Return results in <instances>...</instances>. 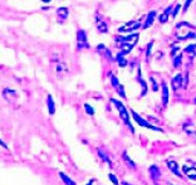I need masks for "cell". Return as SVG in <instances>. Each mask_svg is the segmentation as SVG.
<instances>
[{"mask_svg": "<svg viewBox=\"0 0 196 185\" xmlns=\"http://www.w3.org/2000/svg\"><path fill=\"white\" fill-rule=\"evenodd\" d=\"M180 8H181V5H180V4H176V6H175V10H172V13H171V15L174 16V18H175V16L177 15V12L180 10Z\"/></svg>", "mask_w": 196, "mask_h": 185, "instance_id": "cell-29", "label": "cell"}, {"mask_svg": "<svg viewBox=\"0 0 196 185\" xmlns=\"http://www.w3.org/2000/svg\"><path fill=\"white\" fill-rule=\"evenodd\" d=\"M171 12H172V6H168L167 9L160 15V23H162V24L166 23V22L168 20V14L171 13Z\"/></svg>", "mask_w": 196, "mask_h": 185, "instance_id": "cell-12", "label": "cell"}, {"mask_svg": "<svg viewBox=\"0 0 196 185\" xmlns=\"http://www.w3.org/2000/svg\"><path fill=\"white\" fill-rule=\"evenodd\" d=\"M117 40H121V42H123V43H126V44L133 45L138 40V34L136 33V34H132V35H128V37H120V38H117Z\"/></svg>", "mask_w": 196, "mask_h": 185, "instance_id": "cell-7", "label": "cell"}, {"mask_svg": "<svg viewBox=\"0 0 196 185\" xmlns=\"http://www.w3.org/2000/svg\"><path fill=\"white\" fill-rule=\"evenodd\" d=\"M185 52L186 53H190V58H191V59H192V58L195 57V50H196V44H190L189 47H186L185 49Z\"/></svg>", "mask_w": 196, "mask_h": 185, "instance_id": "cell-16", "label": "cell"}, {"mask_svg": "<svg viewBox=\"0 0 196 185\" xmlns=\"http://www.w3.org/2000/svg\"><path fill=\"white\" fill-rule=\"evenodd\" d=\"M182 170H184L185 175H186L189 179H191V180H196V167L184 165V166H182Z\"/></svg>", "mask_w": 196, "mask_h": 185, "instance_id": "cell-4", "label": "cell"}, {"mask_svg": "<svg viewBox=\"0 0 196 185\" xmlns=\"http://www.w3.org/2000/svg\"><path fill=\"white\" fill-rule=\"evenodd\" d=\"M190 4H191L190 0H189V2H186V3H185V8H184V10H186L187 8H189V5H190Z\"/></svg>", "mask_w": 196, "mask_h": 185, "instance_id": "cell-31", "label": "cell"}, {"mask_svg": "<svg viewBox=\"0 0 196 185\" xmlns=\"http://www.w3.org/2000/svg\"><path fill=\"white\" fill-rule=\"evenodd\" d=\"M77 39H78V48H88V43H87V37H86V32L84 30H79L78 35H77Z\"/></svg>", "mask_w": 196, "mask_h": 185, "instance_id": "cell-3", "label": "cell"}, {"mask_svg": "<svg viewBox=\"0 0 196 185\" xmlns=\"http://www.w3.org/2000/svg\"><path fill=\"white\" fill-rule=\"evenodd\" d=\"M3 95H4V97H5L8 101H9V102H12V103H14L15 101H16V98H18V95H16V92L13 91V89H9V88L4 89V91H3Z\"/></svg>", "mask_w": 196, "mask_h": 185, "instance_id": "cell-6", "label": "cell"}, {"mask_svg": "<svg viewBox=\"0 0 196 185\" xmlns=\"http://www.w3.org/2000/svg\"><path fill=\"white\" fill-rule=\"evenodd\" d=\"M48 108H49V113L50 115H53L55 112V107H54V102H53V99L52 97H48Z\"/></svg>", "mask_w": 196, "mask_h": 185, "instance_id": "cell-18", "label": "cell"}, {"mask_svg": "<svg viewBox=\"0 0 196 185\" xmlns=\"http://www.w3.org/2000/svg\"><path fill=\"white\" fill-rule=\"evenodd\" d=\"M182 129H184V131H185L189 136H196V129H195V126H194L192 123H190V122L184 123Z\"/></svg>", "mask_w": 196, "mask_h": 185, "instance_id": "cell-8", "label": "cell"}, {"mask_svg": "<svg viewBox=\"0 0 196 185\" xmlns=\"http://www.w3.org/2000/svg\"><path fill=\"white\" fill-rule=\"evenodd\" d=\"M97 29L101 32V33H106L108 30V27H107V24L103 23V22H99L98 25H97Z\"/></svg>", "mask_w": 196, "mask_h": 185, "instance_id": "cell-21", "label": "cell"}, {"mask_svg": "<svg viewBox=\"0 0 196 185\" xmlns=\"http://www.w3.org/2000/svg\"><path fill=\"white\" fill-rule=\"evenodd\" d=\"M108 176H109V180L112 181V183H113L115 185H118V180H117V178H116V176H115L113 174H109Z\"/></svg>", "mask_w": 196, "mask_h": 185, "instance_id": "cell-28", "label": "cell"}, {"mask_svg": "<svg viewBox=\"0 0 196 185\" xmlns=\"http://www.w3.org/2000/svg\"><path fill=\"white\" fill-rule=\"evenodd\" d=\"M150 174H151V178H152L153 180H157V179L160 178V175H161V174H160V169H158L157 166H155V165L150 167Z\"/></svg>", "mask_w": 196, "mask_h": 185, "instance_id": "cell-13", "label": "cell"}, {"mask_svg": "<svg viewBox=\"0 0 196 185\" xmlns=\"http://www.w3.org/2000/svg\"><path fill=\"white\" fill-rule=\"evenodd\" d=\"M111 101H112V103H115V105H116V107L118 108V111H120V116H121V119L127 123V126L130 127V130L133 132V127H132V125L130 123V117H128V113H127L126 107L120 102V101H117V99H115V98H112Z\"/></svg>", "mask_w": 196, "mask_h": 185, "instance_id": "cell-1", "label": "cell"}, {"mask_svg": "<svg viewBox=\"0 0 196 185\" xmlns=\"http://www.w3.org/2000/svg\"><path fill=\"white\" fill-rule=\"evenodd\" d=\"M167 102H168V89H167L166 83H162V103H164V106H166Z\"/></svg>", "mask_w": 196, "mask_h": 185, "instance_id": "cell-14", "label": "cell"}, {"mask_svg": "<svg viewBox=\"0 0 196 185\" xmlns=\"http://www.w3.org/2000/svg\"><path fill=\"white\" fill-rule=\"evenodd\" d=\"M171 85H172L174 91H177L178 88H180L182 86V74H177L175 78H172Z\"/></svg>", "mask_w": 196, "mask_h": 185, "instance_id": "cell-9", "label": "cell"}, {"mask_svg": "<svg viewBox=\"0 0 196 185\" xmlns=\"http://www.w3.org/2000/svg\"><path fill=\"white\" fill-rule=\"evenodd\" d=\"M167 166H168V169L171 170L175 175H177V176L181 175L180 171H178V165H177L176 161H174V160H168V161H167Z\"/></svg>", "mask_w": 196, "mask_h": 185, "instance_id": "cell-11", "label": "cell"}, {"mask_svg": "<svg viewBox=\"0 0 196 185\" xmlns=\"http://www.w3.org/2000/svg\"><path fill=\"white\" fill-rule=\"evenodd\" d=\"M84 110H86V112H87L88 115H91V116H92L93 113H95V110H93V108H92V107H91L88 103L84 105Z\"/></svg>", "mask_w": 196, "mask_h": 185, "instance_id": "cell-26", "label": "cell"}, {"mask_svg": "<svg viewBox=\"0 0 196 185\" xmlns=\"http://www.w3.org/2000/svg\"><path fill=\"white\" fill-rule=\"evenodd\" d=\"M116 59H117L118 64H120L121 67H126V66H127V61H126L125 58H123V54H122V53H120V54H118Z\"/></svg>", "mask_w": 196, "mask_h": 185, "instance_id": "cell-19", "label": "cell"}, {"mask_svg": "<svg viewBox=\"0 0 196 185\" xmlns=\"http://www.w3.org/2000/svg\"><path fill=\"white\" fill-rule=\"evenodd\" d=\"M152 45H153L152 42H151V43H148V45H147V59H150V57H151V48H152Z\"/></svg>", "mask_w": 196, "mask_h": 185, "instance_id": "cell-30", "label": "cell"}, {"mask_svg": "<svg viewBox=\"0 0 196 185\" xmlns=\"http://www.w3.org/2000/svg\"><path fill=\"white\" fill-rule=\"evenodd\" d=\"M58 15H61V16H63V18H67V14H68V9L67 8H59L58 9Z\"/></svg>", "mask_w": 196, "mask_h": 185, "instance_id": "cell-22", "label": "cell"}, {"mask_svg": "<svg viewBox=\"0 0 196 185\" xmlns=\"http://www.w3.org/2000/svg\"><path fill=\"white\" fill-rule=\"evenodd\" d=\"M57 71H58V76L61 77V76H62V72H65V66L62 64V63H59V64L57 66Z\"/></svg>", "mask_w": 196, "mask_h": 185, "instance_id": "cell-24", "label": "cell"}, {"mask_svg": "<svg viewBox=\"0 0 196 185\" xmlns=\"http://www.w3.org/2000/svg\"><path fill=\"white\" fill-rule=\"evenodd\" d=\"M168 185H172V184H168Z\"/></svg>", "mask_w": 196, "mask_h": 185, "instance_id": "cell-36", "label": "cell"}, {"mask_svg": "<svg viewBox=\"0 0 196 185\" xmlns=\"http://www.w3.org/2000/svg\"><path fill=\"white\" fill-rule=\"evenodd\" d=\"M155 18H156V12L153 10V12H150V14L147 15V19H146V22H145V24H143V28L146 29V28H150L151 25H152V23H153V20H155Z\"/></svg>", "mask_w": 196, "mask_h": 185, "instance_id": "cell-10", "label": "cell"}, {"mask_svg": "<svg viewBox=\"0 0 196 185\" xmlns=\"http://www.w3.org/2000/svg\"><path fill=\"white\" fill-rule=\"evenodd\" d=\"M111 79H112V85H113V87L117 89L118 87L121 86V83L118 82V79H117V77H115V76H111Z\"/></svg>", "mask_w": 196, "mask_h": 185, "instance_id": "cell-25", "label": "cell"}, {"mask_svg": "<svg viewBox=\"0 0 196 185\" xmlns=\"http://www.w3.org/2000/svg\"><path fill=\"white\" fill-rule=\"evenodd\" d=\"M0 145H2L3 147H5V149H8V146H6L5 144H4V142H3V141H0Z\"/></svg>", "mask_w": 196, "mask_h": 185, "instance_id": "cell-32", "label": "cell"}, {"mask_svg": "<svg viewBox=\"0 0 196 185\" xmlns=\"http://www.w3.org/2000/svg\"><path fill=\"white\" fill-rule=\"evenodd\" d=\"M131 113H132V117L135 119V121L137 122L140 126H142V127H146V129H150V130H155V131H162L161 129H158V127H156V126H152L151 123H148L146 120H143L142 117H140L137 113H136L135 111H131Z\"/></svg>", "mask_w": 196, "mask_h": 185, "instance_id": "cell-2", "label": "cell"}, {"mask_svg": "<svg viewBox=\"0 0 196 185\" xmlns=\"http://www.w3.org/2000/svg\"><path fill=\"white\" fill-rule=\"evenodd\" d=\"M150 81H151V83H152V89H153V91H157V89H158V86H157V83H156L155 78H153V77H150Z\"/></svg>", "mask_w": 196, "mask_h": 185, "instance_id": "cell-27", "label": "cell"}, {"mask_svg": "<svg viewBox=\"0 0 196 185\" xmlns=\"http://www.w3.org/2000/svg\"><path fill=\"white\" fill-rule=\"evenodd\" d=\"M181 61H182V56L181 54H178L174 58V66H175V68H180L181 67Z\"/></svg>", "mask_w": 196, "mask_h": 185, "instance_id": "cell-20", "label": "cell"}, {"mask_svg": "<svg viewBox=\"0 0 196 185\" xmlns=\"http://www.w3.org/2000/svg\"><path fill=\"white\" fill-rule=\"evenodd\" d=\"M121 49H122V54L125 56V54H127V53H130L131 52V50H132V48H133V45H131V44H126V43H122L121 45Z\"/></svg>", "mask_w": 196, "mask_h": 185, "instance_id": "cell-17", "label": "cell"}, {"mask_svg": "<svg viewBox=\"0 0 196 185\" xmlns=\"http://www.w3.org/2000/svg\"><path fill=\"white\" fill-rule=\"evenodd\" d=\"M92 183H93V180H92V181H89V184H88V185H92Z\"/></svg>", "mask_w": 196, "mask_h": 185, "instance_id": "cell-34", "label": "cell"}, {"mask_svg": "<svg viewBox=\"0 0 196 185\" xmlns=\"http://www.w3.org/2000/svg\"><path fill=\"white\" fill-rule=\"evenodd\" d=\"M122 185H131V184H128V183H126V181H123V183H122Z\"/></svg>", "mask_w": 196, "mask_h": 185, "instance_id": "cell-33", "label": "cell"}, {"mask_svg": "<svg viewBox=\"0 0 196 185\" xmlns=\"http://www.w3.org/2000/svg\"><path fill=\"white\" fill-rule=\"evenodd\" d=\"M59 176H61V179L63 180V183H64L65 185H77L72 179L68 178V176H67L64 173H59Z\"/></svg>", "mask_w": 196, "mask_h": 185, "instance_id": "cell-15", "label": "cell"}, {"mask_svg": "<svg viewBox=\"0 0 196 185\" xmlns=\"http://www.w3.org/2000/svg\"><path fill=\"white\" fill-rule=\"evenodd\" d=\"M123 159L126 160V163L130 165V167H132V169H135V167H136V166H135V163H133V161L131 160V159L128 157V155H127V154H125V155H123Z\"/></svg>", "mask_w": 196, "mask_h": 185, "instance_id": "cell-23", "label": "cell"}, {"mask_svg": "<svg viewBox=\"0 0 196 185\" xmlns=\"http://www.w3.org/2000/svg\"><path fill=\"white\" fill-rule=\"evenodd\" d=\"M140 27H141V23L140 22H131L128 24L123 25V27H121L118 30H120V32H132L135 29H138Z\"/></svg>", "mask_w": 196, "mask_h": 185, "instance_id": "cell-5", "label": "cell"}, {"mask_svg": "<svg viewBox=\"0 0 196 185\" xmlns=\"http://www.w3.org/2000/svg\"><path fill=\"white\" fill-rule=\"evenodd\" d=\"M195 103H196V98H195Z\"/></svg>", "mask_w": 196, "mask_h": 185, "instance_id": "cell-35", "label": "cell"}]
</instances>
